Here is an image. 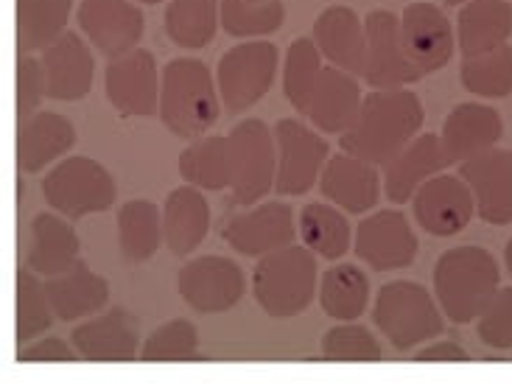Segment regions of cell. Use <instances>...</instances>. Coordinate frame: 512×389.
Instances as JSON below:
<instances>
[{"mask_svg": "<svg viewBox=\"0 0 512 389\" xmlns=\"http://www.w3.org/2000/svg\"><path fill=\"white\" fill-rule=\"evenodd\" d=\"M319 306L336 322H356L370 303V278L353 264L331 266L319 283Z\"/></svg>", "mask_w": 512, "mask_h": 389, "instance_id": "836d02e7", "label": "cell"}, {"mask_svg": "<svg viewBox=\"0 0 512 389\" xmlns=\"http://www.w3.org/2000/svg\"><path fill=\"white\" fill-rule=\"evenodd\" d=\"M160 90L163 70L157 68V59L146 48L115 56L104 70V93L115 112L126 118H149L160 112Z\"/></svg>", "mask_w": 512, "mask_h": 389, "instance_id": "8fae6325", "label": "cell"}, {"mask_svg": "<svg viewBox=\"0 0 512 389\" xmlns=\"http://www.w3.org/2000/svg\"><path fill=\"white\" fill-rule=\"evenodd\" d=\"M79 350L62 342L59 336H45V339H34L28 345H20L17 350V362H76Z\"/></svg>", "mask_w": 512, "mask_h": 389, "instance_id": "f6af8a7d", "label": "cell"}, {"mask_svg": "<svg viewBox=\"0 0 512 389\" xmlns=\"http://www.w3.org/2000/svg\"><path fill=\"white\" fill-rule=\"evenodd\" d=\"M401 37L409 59L420 73L443 70L457 51V34L451 20L434 3H409L401 14Z\"/></svg>", "mask_w": 512, "mask_h": 389, "instance_id": "e0dca14e", "label": "cell"}, {"mask_svg": "<svg viewBox=\"0 0 512 389\" xmlns=\"http://www.w3.org/2000/svg\"><path fill=\"white\" fill-rule=\"evenodd\" d=\"M415 230L401 210H375L361 219L353 236V252L373 272H395L409 269L417 261Z\"/></svg>", "mask_w": 512, "mask_h": 389, "instance_id": "4fadbf2b", "label": "cell"}, {"mask_svg": "<svg viewBox=\"0 0 512 389\" xmlns=\"http://www.w3.org/2000/svg\"><path fill=\"white\" fill-rule=\"evenodd\" d=\"M199 356V331L191 320L166 322L154 328L140 345L143 362H194Z\"/></svg>", "mask_w": 512, "mask_h": 389, "instance_id": "60d3db41", "label": "cell"}, {"mask_svg": "<svg viewBox=\"0 0 512 389\" xmlns=\"http://www.w3.org/2000/svg\"><path fill=\"white\" fill-rule=\"evenodd\" d=\"M222 0H171L163 17L168 40L182 51H199L216 40L222 26Z\"/></svg>", "mask_w": 512, "mask_h": 389, "instance_id": "d6a6232c", "label": "cell"}, {"mask_svg": "<svg viewBox=\"0 0 512 389\" xmlns=\"http://www.w3.org/2000/svg\"><path fill=\"white\" fill-rule=\"evenodd\" d=\"M417 362H468L471 353L459 345L457 339H440V342H426V348L415 350Z\"/></svg>", "mask_w": 512, "mask_h": 389, "instance_id": "bcb514c9", "label": "cell"}, {"mask_svg": "<svg viewBox=\"0 0 512 389\" xmlns=\"http://www.w3.org/2000/svg\"><path fill=\"white\" fill-rule=\"evenodd\" d=\"M512 37V6L507 0H468L457 17L459 54L482 56Z\"/></svg>", "mask_w": 512, "mask_h": 389, "instance_id": "f546056e", "label": "cell"}, {"mask_svg": "<svg viewBox=\"0 0 512 389\" xmlns=\"http://www.w3.org/2000/svg\"><path fill=\"white\" fill-rule=\"evenodd\" d=\"M297 236V219L286 202H263L252 210L230 213L222 224L224 244L244 258H263L289 247Z\"/></svg>", "mask_w": 512, "mask_h": 389, "instance_id": "5bb4252c", "label": "cell"}, {"mask_svg": "<svg viewBox=\"0 0 512 389\" xmlns=\"http://www.w3.org/2000/svg\"><path fill=\"white\" fill-rule=\"evenodd\" d=\"M504 266H507V272H510L512 278V238L507 241V250H504Z\"/></svg>", "mask_w": 512, "mask_h": 389, "instance_id": "7dc6e473", "label": "cell"}, {"mask_svg": "<svg viewBox=\"0 0 512 389\" xmlns=\"http://www.w3.org/2000/svg\"><path fill=\"white\" fill-rule=\"evenodd\" d=\"M76 17L90 45L110 59L135 51L146 34V17L132 0H82Z\"/></svg>", "mask_w": 512, "mask_h": 389, "instance_id": "2e32d148", "label": "cell"}, {"mask_svg": "<svg viewBox=\"0 0 512 389\" xmlns=\"http://www.w3.org/2000/svg\"><path fill=\"white\" fill-rule=\"evenodd\" d=\"M381 356V342L359 322H339L322 336V359L328 362H378Z\"/></svg>", "mask_w": 512, "mask_h": 389, "instance_id": "b9f144b4", "label": "cell"}, {"mask_svg": "<svg viewBox=\"0 0 512 389\" xmlns=\"http://www.w3.org/2000/svg\"><path fill=\"white\" fill-rule=\"evenodd\" d=\"M367 28V68L364 79L373 90H401L423 79V73L403 48L401 17L375 9L364 20Z\"/></svg>", "mask_w": 512, "mask_h": 389, "instance_id": "7c38bea8", "label": "cell"}, {"mask_svg": "<svg viewBox=\"0 0 512 389\" xmlns=\"http://www.w3.org/2000/svg\"><path fill=\"white\" fill-rule=\"evenodd\" d=\"M451 166V157L445 152L443 138L437 135H417L392 163L384 166V194L395 205L412 202L417 188L431 177L443 174Z\"/></svg>", "mask_w": 512, "mask_h": 389, "instance_id": "cb8c5ba5", "label": "cell"}, {"mask_svg": "<svg viewBox=\"0 0 512 389\" xmlns=\"http://www.w3.org/2000/svg\"><path fill=\"white\" fill-rule=\"evenodd\" d=\"M319 73H322V51L317 48L314 37H300L291 42L286 62H283V96L289 98V104L300 115L308 110Z\"/></svg>", "mask_w": 512, "mask_h": 389, "instance_id": "f35d334b", "label": "cell"}, {"mask_svg": "<svg viewBox=\"0 0 512 389\" xmlns=\"http://www.w3.org/2000/svg\"><path fill=\"white\" fill-rule=\"evenodd\" d=\"M501 289L499 261L476 244L445 250L434 264V297L445 320L468 325L479 320L487 303Z\"/></svg>", "mask_w": 512, "mask_h": 389, "instance_id": "7a4b0ae2", "label": "cell"}, {"mask_svg": "<svg viewBox=\"0 0 512 389\" xmlns=\"http://www.w3.org/2000/svg\"><path fill=\"white\" fill-rule=\"evenodd\" d=\"M31 241L26 250V266L34 269L40 278H56L62 272H68L70 266L79 264V252L82 241L76 236V230L70 227L68 216L62 213H37L31 224Z\"/></svg>", "mask_w": 512, "mask_h": 389, "instance_id": "d4e9b609", "label": "cell"}, {"mask_svg": "<svg viewBox=\"0 0 512 389\" xmlns=\"http://www.w3.org/2000/svg\"><path fill=\"white\" fill-rule=\"evenodd\" d=\"M317 188L331 205L361 216L378 205L381 191H384V177L378 174V166L373 163L361 160L356 154L339 152L328 157Z\"/></svg>", "mask_w": 512, "mask_h": 389, "instance_id": "ffe728a7", "label": "cell"}, {"mask_svg": "<svg viewBox=\"0 0 512 389\" xmlns=\"http://www.w3.org/2000/svg\"><path fill=\"white\" fill-rule=\"evenodd\" d=\"M219 112L222 96L208 65L191 56L171 59L160 90V121L168 132L185 140L202 138L219 121Z\"/></svg>", "mask_w": 512, "mask_h": 389, "instance_id": "3957f363", "label": "cell"}, {"mask_svg": "<svg viewBox=\"0 0 512 389\" xmlns=\"http://www.w3.org/2000/svg\"><path fill=\"white\" fill-rule=\"evenodd\" d=\"M462 87L479 98L512 96V48L501 45L482 56H468L459 70Z\"/></svg>", "mask_w": 512, "mask_h": 389, "instance_id": "ab89813d", "label": "cell"}, {"mask_svg": "<svg viewBox=\"0 0 512 389\" xmlns=\"http://www.w3.org/2000/svg\"><path fill=\"white\" fill-rule=\"evenodd\" d=\"M314 42L333 68L364 76L367 28L350 6H328L314 20Z\"/></svg>", "mask_w": 512, "mask_h": 389, "instance_id": "603a6c76", "label": "cell"}, {"mask_svg": "<svg viewBox=\"0 0 512 389\" xmlns=\"http://www.w3.org/2000/svg\"><path fill=\"white\" fill-rule=\"evenodd\" d=\"M459 177L471 185L476 213L487 224H512V149H487L465 160Z\"/></svg>", "mask_w": 512, "mask_h": 389, "instance_id": "d6986e66", "label": "cell"}, {"mask_svg": "<svg viewBox=\"0 0 512 389\" xmlns=\"http://www.w3.org/2000/svg\"><path fill=\"white\" fill-rule=\"evenodd\" d=\"M73 0H17V54L54 45L68 31Z\"/></svg>", "mask_w": 512, "mask_h": 389, "instance_id": "1f68e13d", "label": "cell"}, {"mask_svg": "<svg viewBox=\"0 0 512 389\" xmlns=\"http://www.w3.org/2000/svg\"><path fill=\"white\" fill-rule=\"evenodd\" d=\"M40 59L48 76V98L82 101L90 96L96 79V59L79 34L65 31L54 45L40 51Z\"/></svg>", "mask_w": 512, "mask_h": 389, "instance_id": "44dd1931", "label": "cell"}, {"mask_svg": "<svg viewBox=\"0 0 512 389\" xmlns=\"http://www.w3.org/2000/svg\"><path fill=\"white\" fill-rule=\"evenodd\" d=\"M230 143V191L236 208L258 205L277 180L275 132L261 118H244L227 135Z\"/></svg>", "mask_w": 512, "mask_h": 389, "instance_id": "52a82bcc", "label": "cell"}, {"mask_svg": "<svg viewBox=\"0 0 512 389\" xmlns=\"http://www.w3.org/2000/svg\"><path fill=\"white\" fill-rule=\"evenodd\" d=\"M42 199L48 208L79 222L93 213H107L118 199V188L107 168L93 157H65L42 180Z\"/></svg>", "mask_w": 512, "mask_h": 389, "instance_id": "8992f818", "label": "cell"}, {"mask_svg": "<svg viewBox=\"0 0 512 389\" xmlns=\"http://www.w3.org/2000/svg\"><path fill=\"white\" fill-rule=\"evenodd\" d=\"M375 328L395 350H417L445 331V314L437 297L412 280H389L373 303Z\"/></svg>", "mask_w": 512, "mask_h": 389, "instance_id": "5b68a950", "label": "cell"}, {"mask_svg": "<svg viewBox=\"0 0 512 389\" xmlns=\"http://www.w3.org/2000/svg\"><path fill=\"white\" fill-rule=\"evenodd\" d=\"M76 146V126L59 112H37L17 124V168L37 174Z\"/></svg>", "mask_w": 512, "mask_h": 389, "instance_id": "4316f807", "label": "cell"}, {"mask_svg": "<svg viewBox=\"0 0 512 389\" xmlns=\"http://www.w3.org/2000/svg\"><path fill=\"white\" fill-rule=\"evenodd\" d=\"M70 342L84 362H135L140 356L138 320L126 308H110L107 314H93L76 325Z\"/></svg>", "mask_w": 512, "mask_h": 389, "instance_id": "ac0fdd59", "label": "cell"}, {"mask_svg": "<svg viewBox=\"0 0 512 389\" xmlns=\"http://www.w3.org/2000/svg\"><path fill=\"white\" fill-rule=\"evenodd\" d=\"M448 6H462V3H468V0H445Z\"/></svg>", "mask_w": 512, "mask_h": 389, "instance_id": "681fc988", "label": "cell"}, {"mask_svg": "<svg viewBox=\"0 0 512 389\" xmlns=\"http://www.w3.org/2000/svg\"><path fill=\"white\" fill-rule=\"evenodd\" d=\"M163 241V208L149 199H132L118 210V250L126 264L152 261Z\"/></svg>", "mask_w": 512, "mask_h": 389, "instance_id": "4dcf8cb0", "label": "cell"}, {"mask_svg": "<svg viewBox=\"0 0 512 389\" xmlns=\"http://www.w3.org/2000/svg\"><path fill=\"white\" fill-rule=\"evenodd\" d=\"M476 336L493 350H512V286H501L476 320Z\"/></svg>", "mask_w": 512, "mask_h": 389, "instance_id": "7bdbcfd3", "label": "cell"}, {"mask_svg": "<svg viewBox=\"0 0 512 389\" xmlns=\"http://www.w3.org/2000/svg\"><path fill=\"white\" fill-rule=\"evenodd\" d=\"M180 177L188 185H196L202 191H224L230 188V143L222 135L194 140L180 154Z\"/></svg>", "mask_w": 512, "mask_h": 389, "instance_id": "d590c367", "label": "cell"}, {"mask_svg": "<svg viewBox=\"0 0 512 389\" xmlns=\"http://www.w3.org/2000/svg\"><path fill=\"white\" fill-rule=\"evenodd\" d=\"M135 3H143V6H157V3H166V0H135Z\"/></svg>", "mask_w": 512, "mask_h": 389, "instance_id": "c3c4849f", "label": "cell"}, {"mask_svg": "<svg viewBox=\"0 0 512 389\" xmlns=\"http://www.w3.org/2000/svg\"><path fill=\"white\" fill-rule=\"evenodd\" d=\"M252 294L272 320H291L303 314L319 294L317 255L305 244H289L263 255L252 272Z\"/></svg>", "mask_w": 512, "mask_h": 389, "instance_id": "277c9868", "label": "cell"}, {"mask_svg": "<svg viewBox=\"0 0 512 389\" xmlns=\"http://www.w3.org/2000/svg\"><path fill=\"white\" fill-rule=\"evenodd\" d=\"M361 104H364L361 84L356 82L353 73L339 68H322L314 96L308 101L305 118L317 126L322 135L342 138L347 129H353L356 124Z\"/></svg>", "mask_w": 512, "mask_h": 389, "instance_id": "7402d4cb", "label": "cell"}, {"mask_svg": "<svg viewBox=\"0 0 512 389\" xmlns=\"http://www.w3.org/2000/svg\"><path fill=\"white\" fill-rule=\"evenodd\" d=\"M210 233V205L202 188L180 185L166 196L163 205V238L171 255L188 258Z\"/></svg>", "mask_w": 512, "mask_h": 389, "instance_id": "83f0119b", "label": "cell"}, {"mask_svg": "<svg viewBox=\"0 0 512 389\" xmlns=\"http://www.w3.org/2000/svg\"><path fill=\"white\" fill-rule=\"evenodd\" d=\"M277 180L280 196H303L319 185L328 163V140L297 118H283L275 126Z\"/></svg>", "mask_w": 512, "mask_h": 389, "instance_id": "30bf717a", "label": "cell"}, {"mask_svg": "<svg viewBox=\"0 0 512 389\" xmlns=\"http://www.w3.org/2000/svg\"><path fill=\"white\" fill-rule=\"evenodd\" d=\"M45 292L59 322L87 320L110 303V283L96 275L82 258L68 272L45 280Z\"/></svg>", "mask_w": 512, "mask_h": 389, "instance_id": "f1b7e54d", "label": "cell"}, {"mask_svg": "<svg viewBox=\"0 0 512 389\" xmlns=\"http://www.w3.org/2000/svg\"><path fill=\"white\" fill-rule=\"evenodd\" d=\"M412 210L420 230L434 238H451L462 233L476 216V199L468 182L451 174H437L423 182L412 196Z\"/></svg>", "mask_w": 512, "mask_h": 389, "instance_id": "9a60e30c", "label": "cell"}, {"mask_svg": "<svg viewBox=\"0 0 512 389\" xmlns=\"http://www.w3.org/2000/svg\"><path fill=\"white\" fill-rule=\"evenodd\" d=\"M42 98H48V76L42 59L34 54H17V124L40 112Z\"/></svg>", "mask_w": 512, "mask_h": 389, "instance_id": "ee69618b", "label": "cell"}, {"mask_svg": "<svg viewBox=\"0 0 512 389\" xmlns=\"http://www.w3.org/2000/svg\"><path fill=\"white\" fill-rule=\"evenodd\" d=\"M54 317V308L45 292V280L34 269L20 266L17 269V325H14L17 345H28L45 334L54 325Z\"/></svg>", "mask_w": 512, "mask_h": 389, "instance_id": "74e56055", "label": "cell"}, {"mask_svg": "<svg viewBox=\"0 0 512 389\" xmlns=\"http://www.w3.org/2000/svg\"><path fill=\"white\" fill-rule=\"evenodd\" d=\"M222 28L238 40L269 37L286 23V6L280 0H222Z\"/></svg>", "mask_w": 512, "mask_h": 389, "instance_id": "8d00e7d4", "label": "cell"}, {"mask_svg": "<svg viewBox=\"0 0 512 389\" xmlns=\"http://www.w3.org/2000/svg\"><path fill=\"white\" fill-rule=\"evenodd\" d=\"M426 112L412 90H373L364 96L353 129L342 135V152L373 166H387L420 135Z\"/></svg>", "mask_w": 512, "mask_h": 389, "instance_id": "6da1fadb", "label": "cell"}, {"mask_svg": "<svg viewBox=\"0 0 512 389\" xmlns=\"http://www.w3.org/2000/svg\"><path fill=\"white\" fill-rule=\"evenodd\" d=\"M277 48L272 42L250 40L230 48L219 59L216 84L222 104L233 115L252 110L261 101L277 79Z\"/></svg>", "mask_w": 512, "mask_h": 389, "instance_id": "ba28073f", "label": "cell"}, {"mask_svg": "<svg viewBox=\"0 0 512 389\" xmlns=\"http://www.w3.org/2000/svg\"><path fill=\"white\" fill-rule=\"evenodd\" d=\"M440 138L451 163H465L476 154L499 146V140L504 138V121L499 110L479 101H465L448 112Z\"/></svg>", "mask_w": 512, "mask_h": 389, "instance_id": "484cf974", "label": "cell"}, {"mask_svg": "<svg viewBox=\"0 0 512 389\" xmlns=\"http://www.w3.org/2000/svg\"><path fill=\"white\" fill-rule=\"evenodd\" d=\"M300 238L317 258L339 261L350 252L353 230L347 224L345 210L336 205L311 202L300 210Z\"/></svg>", "mask_w": 512, "mask_h": 389, "instance_id": "e575fe53", "label": "cell"}, {"mask_svg": "<svg viewBox=\"0 0 512 389\" xmlns=\"http://www.w3.org/2000/svg\"><path fill=\"white\" fill-rule=\"evenodd\" d=\"M177 292L182 303L199 314H227L244 300L247 275L233 258L202 255L182 266L177 275Z\"/></svg>", "mask_w": 512, "mask_h": 389, "instance_id": "9c48e42d", "label": "cell"}]
</instances>
